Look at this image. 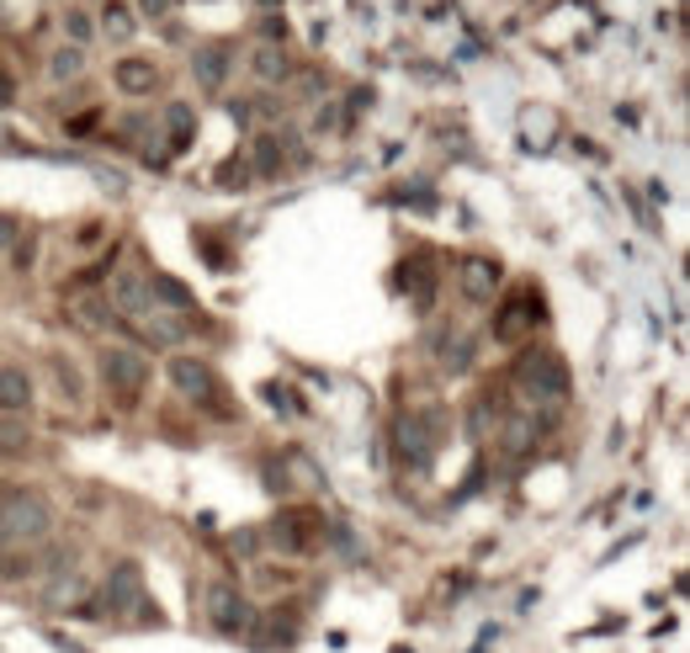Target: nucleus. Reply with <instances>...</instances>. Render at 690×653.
<instances>
[{
  "label": "nucleus",
  "mask_w": 690,
  "mask_h": 653,
  "mask_svg": "<svg viewBox=\"0 0 690 653\" xmlns=\"http://www.w3.org/2000/svg\"><path fill=\"white\" fill-rule=\"evenodd\" d=\"M0 527H5V536L22 547H43L48 536H53V527H59V516H53V499L43 489H33V484H5L0 489Z\"/></svg>",
  "instance_id": "1"
},
{
  "label": "nucleus",
  "mask_w": 690,
  "mask_h": 653,
  "mask_svg": "<svg viewBox=\"0 0 690 653\" xmlns=\"http://www.w3.org/2000/svg\"><path fill=\"white\" fill-rule=\"evenodd\" d=\"M96 377L122 409H133L149 388V356L138 346H101L96 351Z\"/></svg>",
  "instance_id": "2"
},
{
  "label": "nucleus",
  "mask_w": 690,
  "mask_h": 653,
  "mask_svg": "<svg viewBox=\"0 0 690 653\" xmlns=\"http://www.w3.org/2000/svg\"><path fill=\"white\" fill-rule=\"evenodd\" d=\"M516 388L526 394L531 404H564L569 399V367L558 351H526L516 362Z\"/></svg>",
  "instance_id": "3"
},
{
  "label": "nucleus",
  "mask_w": 690,
  "mask_h": 653,
  "mask_svg": "<svg viewBox=\"0 0 690 653\" xmlns=\"http://www.w3.org/2000/svg\"><path fill=\"white\" fill-rule=\"evenodd\" d=\"M107 303H112V314L133 319V325H144V319L155 314V298H149V271H144V266H122V271H112Z\"/></svg>",
  "instance_id": "4"
},
{
  "label": "nucleus",
  "mask_w": 690,
  "mask_h": 653,
  "mask_svg": "<svg viewBox=\"0 0 690 653\" xmlns=\"http://www.w3.org/2000/svg\"><path fill=\"white\" fill-rule=\"evenodd\" d=\"M207 621L223 638H244L255 627V606H250V595H240L234 584H207Z\"/></svg>",
  "instance_id": "5"
},
{
  "label": "nucleus",
  "mask_w": 690,
  "mask_h": 653,
  "mask_svg": "<svg viewBox=\"0 0 690 653\" xmlns=\"http://www.w3.org/2000/svg\"><path fill=\"white\" fill-rule=\"evenodd\" d=\"M536 325H542V292L521 287V292L499 309V319H494V340H499V346H516V340H526Z\"/></svg>",
  "instance_id": "6"
},
{
  "label": "nucleus",
  "mask_w": 690,
  "mask_h": 653,
  "mask_svg": "<svg viewBox=\"0 0 690 653\" xmlns=\"http://www.w3.org/2000/svg\"><path fill=\"white\" fill-rule=\"evenodd\" d=\"M170 383H175V394L181 399H192V404H213L223 388H218V372L207 367L203 356H170Z\"/></svg>",
  "instance_id": "7"
},
{
  "label": "nucleus",
  "mask_w": 690,
  "mask_h": 653,
  "mask_svg": "<svg viewBox=\"0 0 690 653\" xmlns=\"http://www.w3.org/2000/svg\"><path fill=\"white\" fill-rule=\"evenodd\" d=\"M499 282H505V266H499L494 255H468V261L457 266V287H462L468 303H494Z\"/></svg>",
  "instance_id": "8"
},
{
  "label": "nucleus",
  "mask_w": 690,
  "mask_h": 653,
  "mask_svg": "<svg viewBox=\"0 0 690 653\" xmlns=\"http://www.w3.org/2000/svg\"><path fill=\"white\" fill-rule=\"evenodd\" d=\"M229 70H234V48H229V43H203V48L192 53V75H197L203 90H223Z\"/></svg>",
  "instance_id": "9"
},
{
  "label": "nucleus",
  "mask_w": 690,
  "mask_h": 653,
  "mask_svg": "<svg viewBox=\"0 0 690 653\" xmlns=\"http://www.w3.org/2000/svg\"><path fill=\"white\" fill-rule=\"evenodd\" d=\"M38 399V383L27 367H0V414H27Z\"/></svg>",
  "instance_id": "10"
},
{
  "label": "nucleus",
  "mask_w": 690,
  "mask_h": 653,
  "mask_svg": "<svg viewBox=\"0 0 690 653\" xmlns=\"http://www.w3.org/2000/svg\"><path fill=\"white\" fill-rule=\"evenodd\" d=\"M155 81H160V64H155V59H118V64H112V85H118L122 96H133V101L149 96Z\"/></svg>",
  "instance_id": "11"
},
{
  "label": "nucleus",
  "mask_w": 690,
  "mask_h": 653,
  "mask_svg": "<svg viewBox=\"0 0 690 653\" xmlns=\"http://www.w3.org/2000/svg\"><path fill=\"white\" fill-rule=\"evenodd\" d=\"M96 33H101L107 43H118V48H128V43L138 38V16H133V5L107 0V5H101V22H96Z\"/></svg>",
  "instance_id": "12"
},
{
  "label": "nucleus",
  "mask_w": 690,
  "mask_h": 653,
  "mask_svg": "<svg viewBox=\"0 0 690 653\" xmlns=\"http://www.w3.org/2000/svg\"><path fill=\"white\" fill-rule=\"evenodd\" d=\"M138 590H144L138 564H118L112 579H107V606H112V612H122V606H144V601H138Z\"/></svg>",
  "instance_id": "13"
},
{
  "label": "nucleus",
  "mask_w": 690,
  "mask_h": 653,
  "mask_svg": "<svg viewBox=\"0 0 690 653\" xmlns=\"http://www.w3.org/2000/svg\"><path fill=\"white\" fill-rule=\"evenodd\" d=\"M399 457H404L414 473H420V468L431 462V442H425V425H420V414L399 420Z\"/></svg>",
  "instance_id": "14"
},
{
  "label": "nucleus",
  "mask_w": 690,
  "mask_h": 653,
  "mask_svg": "<svg viewBox=\"0 0 690 653\" xmlns=\"http://www.w3.org/2000/svg\"><path fill=\"white\" fill-rule=\"evenodd\" d=\"M144 335H149L155 346H181V340L192 335V319H186V314H165V309H155V314L144 319Z\"/></svg>",
  "instance_id": "15"
},
{
  "label": "nucleus",
  "mask_w": 690,
  "mask_h": 653,
  "mask_svg": "<svg viewBox=\"0 0 690 653\" xmlns=\"http://www.w3.org/2000/svg\"><path fill=\"white\" fill-rule=\"evenodd\" d=\"M404 287L414 298V309H431L436 303V271H431V255H414V266H404Z\"/></svg>",
  "instance_id": "16"
},
{
  "label": "nucleus",
  "mask_w": 690,
  "mask_h": 653,
  "mask_svg": "<svg viewBox=\"0 0 690 653\" xmlns=\"http://www.w3.org/2000/svg\"><path fill=\"white\" fill-rule=\"evenodd\" d=\"M250 70H255V81H287V53L282 43H261L255 53H250Z\"/></svg>",
  "instance_id": "17"
},
{
  "label": "nucleus",
  "mask_w": 690,
  "mask_h": 653,
  "mask_svg": "<svg viewBox=\"0 0 690 653\" xmlns=\"http://www.w3.org/2000/svg\"><path fill=\"white\" fill-rule=\"evenodd\" d=\"M192 128H197L192 101H170V107H165V133H170V149H186V144H192Z\"/></svg>",
  "instance_id": "18"
},
{
  "label": "nucleus",
  "mask_w": 690,
  "mask_h": 653,
  "mask_svg": "<svg viewBox=\"0 0 690 653\" xmlns=\"http://www.w3.org/2000/svg\"><path fill=\"white\" fill-rule=\"evenodd\" d=\"M81 75H85V48H70V43H64V48H53V53H48V81H53V85L81 81Z\"/></svg>",
  "instance_id": "19"
},
{
  "label": "nucleus",
  "mask_w": 690,
  "mask_h": 653,
  "mask_svg": "<svg viewBox=\"0 0 690 653\" xmlns=\"http://www.w3.org/2000/svg\"><path fill=\"white\" fill-rule=\"evenodd\" d=\"M81 595H85V579L75 569H59V579L43 590V601H48V606H70V601H81Z\"/></svg>",
  "instance_id": "20"
},
{
  "label": "nucleus",
  "mask_w": 690,
  "mask_h": 653,
  "mask_svg": "<svg viewBox=\"0 0 690 653\" xmlns=\"http://www.w3.org/2000/svg\"><path fill=\"white\" fill-rule=\"evenodd\" d=\"M536 436H542V425H536L531 414H516V420H510V425L499 431V442H505V451H526L531 442H536Z\"/></svg>",
  "instance_id": "21"
},
{
  "label": "nucleus",
  "mask_w": 690,
  "mask_h": 653,
  "mask_svg": "<svg viewBox=\"0 0 690 653\" xmlns=\"http://www.w3.org/2000/svg\"><path fill=\"white\" fill-rule=\"evenodd\" d=\"M271 542H277V547H287V553H303L314 536H308V527H303V516H287V521H277V527H271Z\"/></svg>",
  "instance_id": "22"
},
{
  "label": "nucleus",
  "mask_w": 690,
  "mask_h": 653,
  "mask_svg": "<svg viewBox=\"0 0 690 653\" xmlns=\"http://www.w3.org/2000/svg\"><path fill=\"white\" fill-rule=\"evenodd\" d=\"M90 38H96V22H90V11L70 5V11H64V43H70V48H85Z\"/></svg>",
  "instance_id": "23"
},
{
  "label": "nucleus",
  "mask_w": 690,
  "mask_h": 653,
  "mask_svg": "<svg viewBox=\"0 0 690 653\" xmlns=\"http://www.w3.org/2000/svg\"><path fill=\"white\" fill-rule=\"evenodd\" d=\"M48 367H53V383H59V394H64V404H81L85 399V383L75 367H64V356H48Z\"/></svg>",
  "instance_id": "24"
},
{
  "label": "nucleus",
  "mask_w": 690,
  "mask_h": 653,
  "mask_svg": "<svg viewBox=\"0 0 690 653\" xmlns=\"http://www.w3.org/2000/svg\"><path fill=\"white\" fill-rule=\"evenodd\" d=\"M441 367H447L451 377H462V372L473 367V340H462V335H457V340H447V351H441Z\"/></svg>",
  "instance_id": "25"
},
{
  "label": "nucleus",
  "mask_w": 690,
  "mask_h": 653,
  "mask_svg": "<svg viewBox=\"0 0 690 653\" xmlns=\"http://www.w3.org/2000/svg\"><path fill=\"white\" fill-rule=\"evenodd\" d=\"M75 309H81V325H90V329L112 325V303H107V298H81Z\"/></svg>",
  "instance_id": "26"
},
{
  "label": "nucleus",
  "mask_w": 690,
  "mask_h": 653,
  "mask_svg": "<svg viewBox=\"0 0 690 653\" xmlns=\"http://www.w3.org/2000/svg\"><path fill=\"white\" fill-rule=\"evenodd\" d=\"M255 165H261V176H271L277 165H282V138H255Z\"/></svg>",
  "instance_id": "27"
},
{
  "label": "nucleus",
  "mask_w": 690,
  "mask_h": 653,
  "mask_svg": "<svg viewBox=\"0 0 690 653\" xmlns=\"http://www.w3.org/2000/svg\"><path fill=\"white\" fill-rule=\"evenodd\" d=\"M22 234H27L22 218H16V213H0V250H16L22 245Z\"/></svg>",
  "instance_id": "28"
},
{
  "label": "nucleus",
  "mask_w": 690,
  "mask_h": 653,
  "mask_svg": "<svg viewBox=\"0 0 690 653\" xmlns=\"http://www.w3.org/2000/svg\"><path fill=\"white\" fill-rule=\"evenodd\" d=\"M138 11H144V16H155V22H165V16H175V11H181V0H138Z\"/></svg>",
  "instance_id": "29"
},
{
  "label": "nucleus",
  "mask_w": 690,
  "mask_h": 653,
  "mask_svg": "<svg viewBox=\"0 0 690 653\" xmlns=\"http://www.w3.org/2000/svg\"><path fill=\"white\" fill-rule=\"evenodd\" d=\"M11 96H16V85H11V75H0V107H11Z\"/></svg>",
  "instance_id": "30"
},
{
  "label": "nucleus",
  "mask_w": 690,
  "mask_h": 653,
  "mask_svg": "<svg viewBox=\"0 0 690 653\" xmlns=\"http://www.w3.org/2000/svg\"><path fill=\"white\" fill-rule=\"evenodd\" d=\"M11 547H16V542H11V536H5V527H0V558H5Z\"/></svg>",
  "instance_id": "31"
},
{
  "label": "nucleus",
  "mask_w": 690,
  "mask_h": 653,
  "mask_svg": "<svg viewBox=\"0 0 690 653\" xmlns=\"http://www.w3.org/2000/svg\"><path fill=\"white\" fill-rule=\"evenodd\" d=\"M261 5H277V0H261Z\"/></svg>",
  "instance_id": "32"
}]
</instances>
